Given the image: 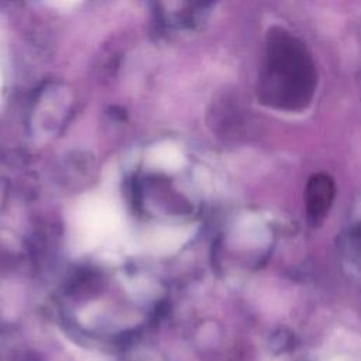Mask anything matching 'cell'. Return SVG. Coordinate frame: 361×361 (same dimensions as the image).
<instances>
[{"mask_svg":"<svg viewBox=\"0 0 361 361\" xmlns=\"http://www.w3.org/2000/svg\"><path fill=\"white\" fill-rule=\"evenodd\" d=\"M330 361H345L344 358H333V360H330Z\"/></svg>","mask_w":361,"mask_h":361,"instance_id":"1","label":"cell"}]
</instances>
